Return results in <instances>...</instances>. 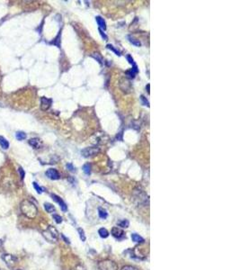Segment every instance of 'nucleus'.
Returning a JSON list of instances; mask_svg holds the SVG:
<instances>
[{"instance_id":"1","label":"nucleus","mask_w":240,"mask_h":270,"mask_svg":"<svg viewBox=\"0 0 240 270\" xmlns=\"http://www.w3.org/2000/svg\"><path fill=\"white\" fill-rule=\"evenodd\" d=\"M21 212L23 213V215H25L30 219L35 218L38 213L37 207L29 200H23L21 203Z\"/></svg>"},{"instance_id":"2","label":"nucleus","mask_w":240,"mask_h":270,"mask_svg":"<svg viewBox=\"0 0 240 270\" xmlns=\"http://www.w3.org/2000/svg\"><path fill=\"white\" fill-rule=\"evenodd\" d=\"M42 235L48 241L56 242L58 240V232L53 226H49V228L42 232Z\"/></svg>"},{"instance_id":"3","label":"nucleus","mask_w":240,"mask_h":270,"mask_svg":"<svg viewBox=\"0 0 240 270\" xmlns=\"http://www.w3.org/2000/svg\"><path fill=\"white\" fill-rule=\"evenodd\" d=\"M100 270H118V266L115 262L112 260H104L99 263L98 265Z\"/></svg>"},{"instance_id":"4","label":"nucleus","mask_w":240,"mask_h":270,"mask_svg":"<svg viewBox=\"0 0 240 270\" xmlns=\"http://www.w3.org/2000/svg\"><path fill=\"white\" fill-rule=\"evenodd\" d=\"M134 199L135 201H137L138 204H143V205H146L149 204V199H148V196L142 193L141 191H139V193L138 194V195H134Z\"/></svg>"},{"instance_id":"5","label":"nucleus","mask_w":240,"mask_h":270,"mask_svg":"<svg viewBox=\"0 0 240 270\" xmlns=\"http://www.w3.org/2000/svg\"><path fill=\"white\" fill-rule=\"evenodd\" d=\"M2 259L3 260L6 262V264L9 266V267H13L15 263H16V259L13 256V255H10V254H5L2 256Z\"/></svg>"},{"instance_id":"6","label":"nucleus","mask_w":240,"mask_h":270,"mask_svg":"<svg viewBox=\"0 0 240 270\" xmlns=\"http://www.w3.org/2000/svg\"><path fill=\"white\" fill-rule=\"evenodd\" d=\"M98 152H99V148H95V147H90V148H87L85 150H83L81 153H82V155L84 157L87 158V157H90V156H94V155H95Z\"/></svg>"},{"instance_id":"7","label":"nucleus","mask_w":240,"mask_h":270,"mask_svg":"<svg viewBox=\"0 0 240 270\" xmlns=\"http://www.w3.org/2000/svg\"><path fill=\"white\" fill-rule=\"evenodd\" d=\"M45 175H46L47 177H49V178L51 179V180H57V179H58L59 177H61V176H59V173L58 172V170L55 169V168H50V169H48V170L46 171Z\"/></svg>"},{"instance_id":"8","label":"nucleus","mask_w":240,"mask_h":270,"mask_svg":"<svg viewBox=\"0 0 240 270\" xmlns=\"http://www.w3.org/2000/svg\"><path fill=\"white\" fill-rule=\"evenodd\" d=\"M52 100L50 99V98H47L45 96H42L41 98V109L42 111H47L51 105Z\"/></svg>"},{"instance_id":"9","label":"nucleus","mask_w":240,"mask_h":270,"mask_svg":"<svg viewBox=\"0 0 240 270\" xmlns=\"http://www.w3.org/2000/svg\"><path fill=\"white\" fill-rule=\"evenodd\" d=\"M112 234L114 238L118 239V240H122L125 238V234H124V231L120 229L119 227H113V230H112Z\"/></svg>"},{"instance_id":"10","label":"nucleus","mask_w":240,"mask_h":270,"mask_svg":"<svg viewBox=\"0 0 240 270\" xmlns=\"http://www.w3.org/2000/svg\"><path fill=\"white\" fill-rule=\"evenodd\" d=\"M51 197H52V199H53L56 203H58V204H59V207L61 208V210H62L63 212H67V210H68V206H67L66 203H65L61 197H59V196H58L57 194H51Z\"/></svg>"},{"instance_id":"11","label":"nucleus","mask_w":240,"mask_h":270,"mask_svg":"<svg viewBox=\"0 0 240 270\" xmlns=\"http://www.w3.org/2000/svg\"><path fill=\"white\" fill-rule=\"evenodd\" d=\"M28 142H29V144H30L32 147H33L34 149H40L41 147H42V145L41 140L38 139V138H32V139L29 140Z\"/></svg>"},{"instance_id":"12","label":"nucleus","mask_w":240,"mask_h":270,"mask_svg":"<svg viewBox=\"0 0 240 270\" xmlns=\"http://www.w3.org/2000/svg\"><path fill=\"white\" fill-rule=\"evenodd\" d=\"M95 20H96V23L99 25V29H101L102 31H105L106 24H105V21L103 20V18H102L101 16H96L95 17Z\"/></svg>"},{"instance_id":"13","label":"nucleus","mask_w":240,"mask_h":270,"mask_svg":"<svg viewBox=\"0 0 240 270\" xmlns=\"http://www.w3.org/2000/svg\"><path fill=\"white\" fill-rule=\"evenodd\" d=\"M126 58H127V60L129 61V63H130L131 66H132V69H132V70L136 73V74H137L138 71H139V69H138V66H137V64L135 63V61H134L133 58L131 57L130 55H127Z\"/></svg>"},{"instance_id":"14","label":"nucleus","mask_w":240,"mask_h":270,"mask_svg":"<svg viewBox=\"0 0 240 270\" xmlns=\"http://www.w3.org/2000/svg\"><path fill=\"white\" fill-rule=\"evenodd\" d=\"M0 146H1V148L3 150H7L9 148V142L8 141L3 137V136H0Z\"/></svg>"},{"instance_id":"15","label":"nucleus","mask_w":240,"mask_h":270,"mask_svg":"<svg viewBox=\"0 0 240 270\" xmlns=\"http://www.w3.org/2000/svg\"><path fill=\"white\" fill-rule=\"evenodd\" d=\"M44 208H45V210H46L48 213H50L55 212V207H54V205L51 204H50V203H45V204H44Z\"/></svg>"},{"instance_id":"16","label":"nucleus","mask_w":240,"mask_h":270,"mask_svg":"<svg viewBox=\"0 0 240 270\" xmlns=\"http://www.w3.org/2000/svg\"><path fill=\"white\" fill-rule=\"evenodd\" d=\"M98 214H99V217L101 219H106L108 217L107 211L105 209H103V208H101V207L98 208Z\"/></svg>"},{"instance_id":"17","label":"nucleus","mask_w":240,"mask_h":270,"mask_svg":"<svg viewBox=\"0 0 240 270\" xmlns=\"http://www.w3.org/2000/svg\"><path fill=\"white\" fill-rule=\"evenodd\" d=\"M98 233H99L100 237H101V238H103V239H105V238H107L108 236H109V231H108L105 228H101V229H99Z\"/></svg>"},{"instance_id":"18","label":"nucleus","mask_w":240,"mask_h":270,"mask_svg":"<svg viewBox=\"0 0 240 270\" xmlns=\"http://www.w3.org/2000/svg\"><path fill=\"white\" fill-rule=\"evenodd\" d=\"M131 240H132L134 242H138V243H141L144 241V239L139 236V234H136V233H133V234H131Z\"/></svg>"},{"instance_id":"19","label":"nucleus","mask_w":240,"mask_h":270,"mask_svg":"<svg viewBox=\"0 0 240 270\" xmlns=\"http://www.w3.org/2000/svg\"><path fill=\"white\" fill-rule=\"evenodd\" d=\"M15 137L18 141H23L26 139V133L23 131H17L15 133Z\"/></svg>"},{"instance_id":"20","label":"nucleus","mask_w":240,"mask_h":270,"mask_svg":"<svg viewBox=\"0 0 240 270\" xmlns=\"http://www.w3.org/2000/svg\"><path fill=\"white\" fill-rule=\"evenodd\" d=\"M129 41H130V43H132L133 45H135V46H137V47H139V46H141V42L139 41V40H137V39H134V38H132V37H130V36H129Z\"/></svg>"},{"instance_id":"21","label":"nucleus","mask_w":240,"mask_h":270,"mask_svg":"<svg viewBox=\"0 0 240 270\" xmlns=\"http://www.w3.org/2000/svg\"><path fill=\"white\" fill-rule=\"evenodd\" d=\"M118 225L122 228H128L130 226V222L128 220H122L121 222L118 223Z\"/></svg>"},{"instance_id":"22","label":"nucleus","mask_w":240,"mask_h":270,"mask_svg":"<svg viewBox=\"0 0 240 270\" xmlns=\"http://www.w3.org/2000/svg\"><path fill=\"white\" fill-rule=\"evenodd\" d=\"M77 231H78V233H79L80 240H81L82 241H86L87 237H86V235H85V231H84V230H83V229H81V228H78Z\"/></svg>"},{"instance_id":"23","label":"nucleus","mask_w":240,"mask_h":270,"mask_svg":"<svg viewBox=\"0 0 240 270\" xmlns=\"http://www.w3.org/2000/svg\"><path fill=\"white\" fill-rule=\"evenodd\" d=\"M106 48L107 49H109V50H111V51H113L116 55H118V56H121L122 54H121V52H120L118 50H116V49L113 46V45H111V44H107L106 45Z\"/></svg>"},{"instance_id":"24","label":"nucleus","mask_w":240,"mask_h":270,"mask_svg":"<svg viewBox=\"0 0 240 270\" xmlns=\"http://www.w3.org/2000/svg\"><path fill=\"white\" fill-rule=\"evenodd\" d=\"M83 170L87 175H89L90 172H91V166L89 164H85L83 167Z\"/></svg>"},{"instance_id":"25","label":"nucleus","mask_w":240,"mask_h":270,"mask_svg":"<svg viewBox=\"0 0 240 270\" xmlns=\"http://www.w3.org/2000/svg\"><path fill=\"white\" fill-rule=\"evenodd\" d=\"M32 185H33L34 189H35L36 191H37V193H38V194H42V191H43L42 187H41L37 183H36V182H33V183H32Z\"/></svg>"},{"instance_id":"26","label":"nucleus","mask_w":240,"mask_h":270,"mask_svg":"<svg viewBox=\"0 0 240 270\" xmlns=\"http://www.w3.org/2000/svg\"><path fill=\"white\" fill-rule=\"evenodd\" d=\"M140 100H141V102H142V105H146V106H148V107H149V100L147 99V98L144 96V95H141L140 96Z\"/></svg>"},{"instance_id":"27","label":"nucleus","mask_w":240,"mask_h":270,"mask_svg":"<svg viewBox=\"0 0 240 270\" xmlns=\"http://www.w3.org/2000/svg\"><path fill=\"white\" fill-rule=\"evenodd\" d=\"M92 57H93L94 59H96L100 64H103V59L101 58V56H100L98 53H94V54H93V55H92Z\"/></svg>"},{"instance_id":"28","label":"nucleus","mask_w":240,"mask_h":270,"mask_svg":"<svg viewBox=\"0 0 240 270\" xmlns=\"http://www.w3.org/2000/svg\"><path fill=\"white\" fill-rule=\"evenodd\" d=\"M53 219L55 220V222L57 223H62V217L58 215V214H53Z\"/></svg>"},{"instance_id":"29","label":"nucleus","mask_w":240,"mask_h":270,"mask_svg":"<svg viewBox=\"0 0 240 270\" xmlns=\"http://www.w3.org/2000/svg\"><path fill=\"white\" fill-rule=\"evenodd\" d=\"M18 171H19V174H20V177H21V179L22 180H23V178H25V170L23 169V168H18Z\"/></svg>"},{"instance_id":"30","label":"nucleus","mask_w":240,"mask_h":270,"mask_svg":"<svg viewBox=\"0 0 240 270\" xmlns=\"http://www.w3.org/2000/svg\"><path fill=\"white\" fill-rule=\"evenodd\" d=\"M99 33H100V35L102 36V38H103V40H105V41H106V40L108 39L107 35H106V34H105V33H103V31H102L101 29H99Z\"/></svg>"},{"instance_id":"31","label":"nucleus","mask_w":240,"mask_h":270,"mask_svg":"<svg viewBox=\"0 0 240 270\" xmlns=\"http://www.w3.org/2000/svg\"><path fill=\"white\" fill-rule=\"evenodd\" d=\"M66 167H67V168H68L69 171H75V168H74V166L72 165L71 163L67 164V165H66Z\"/></svg>"},{"instance_id":"32","label":"nucleus","mask_w":240,"mask_h":270,"mask_svg":"<svg viewBox=\"0 0 240 270\" xmlns=\"http://www.w3.org/2000/svg\"><path fill=\"white\" fill-rule=\"evenodd\" d=\"M122 270H138L137 268L133 267V266H123Z\"/></svg>"},{"instance_id":"33","label":"nucleus","mask_w":240,"mask_h":270,"mask_svg":"<svg viewBox=\"0 0 240 270\" xmlns=\"http://www.w3.org/2000/svg\"><path fill=\"white\" fill-rule=\"evenodd\" d=\"M61 237H62V239L65 240V242H67V243H68V244H69V240H68V239H67V238H66L63 234H61Z\"/></svg>"},{"instance_id":"34","label":"nucleus","mask_w":240,"mask_h":270,"mask_svg":"<svg viewBox=\"0 0 240 270\" xmlns=\"http://www.w3.org/2000/svg\"><path fill=\"white\" fill-rule=\"evenodd\" d=\"M149 88H150V85H149V84H148V85H147V87H146V89H147V91H148V93H149V92H150V91H149Z\"/></svg>"},{"instance_id":"35","label":"nucleus","mask_w":240,"mask_h":270,"mask_svg":"<svg viewBox=\"0 0 240 270\" xmlns=\"http://www.w3.org/2000/svg\"><path fill=\"white\" fill-rule=\"evenodd\" d=\"M1 244H2V240H0V245H1Z\"/></svg>"},{"instance_id":"36","label":"nucleus","mask_w":240,"mask_h":270,"mask_svg":"<svg viewBox=\"0 0 240 270\" xmlns=\"http://www.w3.org/2000/svg\"><path fill=\"white\" fill-rule=\"evenodd\" d=\"M0 270H4V269H2V268H0Z\"/></svg>"},{"instance_id":"37","label":"nucleus","mask_w":240,"mask_h":270,"mask_svg":"<svg viewBox=\"0 0 240 270\" xmlns=\"http://www.w3.org/2000/svg\"><path fill=\"white\" fill-rule=\"evenodd\" d=\"M17 270H20V269H17Z\"/></svg>"}]
</instances>
